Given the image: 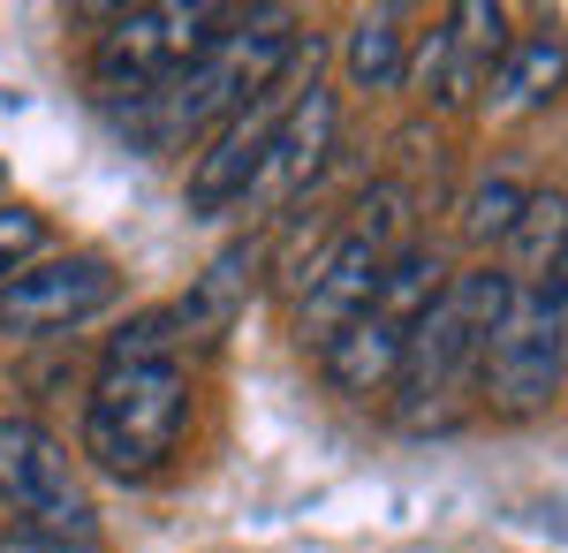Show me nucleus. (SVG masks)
<instances>
[{
    "instance_id": "f257e3e1",
    "label": "nucleus",
    "mask_w": 568,
    "mask_h": 553,
    "mask_svg": "<svg viewBox=\"0 0 568 553\" xmlns=\"http://www.w3.org/2000/svg\"><path fill=\"white\" fill-rule=\"evenodd\" d=\"M190 418V372H182L175 311H136L106 341L99 380L84 394V455L106 477H152L175 455Z\"/></svg>"
},
{
    "instance_id": "f03ea898",
    "label": "nucleus",
    "mask_w": 568,
    "mask_h": 553,
    "mask_svg": "<svg viewBox=\"0 0 568 553\" xmlns=\"http://www.w3.org/2000/svg\"><path fill=\"white\" fill-rule=\"evenodd\" d=\"M296 53H304V39L288 31V16H281V8H265V16H227V23H220V39L182 69L175 84H160L152 99L122 107V129H130L136 144L213 137L227 114H243L251 99H265L273 84H288Z\"/></svg>"
},
{
    "instance_id": "7ed1b4c3",
    "label": "nucleus",
    "mask_w": 568,
    "mask_h": 553,
    "mask_svg": "<svg viewBox=\"0 0 568 553\" xmlns=\"http://www.w3.org/2000/svg\"><path fill=\"white\" fill-rule=\"evenodd\" d=\"M0 509H8V539H23V546L99 553V509H91L69 448L39 418H0Z\"/></svg>"
},
{
    "instance_id": "20e7f679",
    "label": "nucleus",
    "mask_w": 568,
    "mask_h": 553,
    "mask_svg": "<svg viewBox=\"0 0 568 553\" xmlns=\"http://www.w3.org/2000/svg\"><path fill=\"white\" fill-rule=\"evenodd\" d=\"M439 289H447V265H439V251H425V243H402V251L379 265V289H372V303H364L349 326L318 349V364H326L334 394H356V402L387 394V386H394V364H402V349H409V334H417V319L439 303Z\"/></svg>"
},
{
    "instance_id": "39448f33",
    "label": "nucleus",
    "mask_w": 568,
    "mask_h": 553,
    "mask_svg": "<svg viewBox=\"0 0 568 553\" xmlns=\"http://www.w3.org/2000/svg\"><path fill=\"white\" fill-rule=\"evenodd\" d=\"M220 8L205 0H160V8H130V16H114V31L99 39L91 53V84L106 107H136V99H152L160 84H175L182 69L220 39Z\"/></svg>"
},
{
    "instance_id": "423d86ee",
    "label": "nucleus",
    "mask_w": 568,
    "mask_h": 553,
    "mask_svg": "<svg viewBox=\"0 0 568 553\" xmlns=\"http://www.w3.org/2000/svg\"><path fill=\"white\" fill-rule=\"evenodd\" d=\"M568 380V311L554 303V289H530L508 303L500 334L478 349V394L500 418H530L546 410Z\"/></svg>"
},
{
    "instance_id": "0eeeda50",
    "label": "nucleus",
    "mask_w": 568,
    "mask_h": 553,
    "mask_svg": "<svg viewBox=\"0 0 568 553\" xmlns=\"http://www.w3.org/2000/svg\"><path fill=\"white\" fill-rule=\"evenodd\" d=\"M122 296V273L99 251H61L23 265L8 289H0V341H53L91 326L106 303Z\"/></svg>"
},
{
    "instance_id": "6e6552de",
    "label": "nucleus",
    "mask_w": 568,
    "mask_h": 553,
    "mask_svg": "<svg viewBox=\"0 0 568 553\" xmlns=\"http://www.w3.org/2000/svg\"><path fill=\"white\" fill-rule=\"evenodd\" d=\"M463 386H478V334H470L463 303L439 289V303L417 319V334H409L402 364H394V418H402V432L447 425Z\"/></svg>"
},
{
    "instance_id": "1a4fd4ad",
    "label": "nucleus",
    "mask_w": 568,
    "mask_h": 553,
    "mask_svg": "<svg viewBox=\"0 0 568 553\" xmlns=\"http://www.w3.org/2000/svg\"><path fill=\"white\" fill-rule=\"evenodd\" d=\"M508 8H493V0H463V8H447V23L425 31V39L409 46V84L425 77V99L439 107H463V99H478L493 77H500V61H508Z\"/></svg>"
},
{
    "instance_id": "9d476101",
    "label": "nucleus",
    "mask_w": 568,
    "mask_h": 553,
    "mask_svg": "<svg viewBox=\"0 0 568 553\" xmlns=\"http://www.w3.org/2000/svg\"><path fill=\"white\" fill-rule=\"evenodd\" d=\"M288 91H296V84H273L265 99H251L243 114H227V122L205 137V152H197V168H190V190H182L197 220L235 213V205L251 198V182H258V160H265V144H273V122H281Z\"/></svg>"
},
{
    "instance_id": "9b49d317",
    "label": "nucleus",
    "mask_w": 568,
    "mask_h": 553,
    "mask_svg": "<svg viewBox=\"0 0 568 553\" xmlns=\"http://www.w3.org/2000/svg\"><path fill=\"white\" fill-rule=\"evenodd\" d=\"M334 129H342L334 91L318 84V77L296 84L288 107H281V122H273V144H265L258 182H251L243 205H288V198H304L311 182H318V168H326V152H334Z\"/></svg>"
},
{
    "instance_id": "f8f14e48",
    "label": "nucleus",
    "mask_w": 568,
    "mask_h": 553,
    "mask_svg": "<svg viewBox=\"0 0 568 553\" xmlns=\"http://www.w3.org/2000/svg\"><path fill=\"white\" fill-rule=\"evenodd\" d=\"M379 265H387V251H379L364 228H342L326 251L311 258L304 303H296V334H304V349H326V341H334V334L356 319V311L372 303V289H379Z\"/></svg>"
},
{
    "instance_id": "ddd939ff",
    "label": "nucleus",
    "mask_w": 568,
    "mask_h": 553,
    "mask_svg": "<svg viewBox=\"0 0 568 553\" xmlns=\"http://www.w3.org/2000/svg\"><path fill=\"white\" fill-rule=\"evenodd\" d=\"M500 243H508V251L493 258V265L508 273V289H516V296L546 289L554 265H561V251H568V198L561 190H530L524 213H516V228H508Z\"/></svg>"
},
{
    "instance_id": "4468645a",
    "label": "nucleus",
    "mask_w": 568,
    "mask_h": 553,
    "mask_svg": "<svg viewBox=\"0 0 568 553\" xmlns=\"http://www.w3.org/2000/svg\"><path fill=\"white\" fill-rule=\"evenodd\" d=\"M258 273H265V243H258V235L227 243V251L197 273V289H190L182 303H168V311H175V326H182V341H190V334H220V326L243 311V296L258 289Z\"/></svg>"
},
{
    "instance_id": "2eb2a0df",
    "label": "nucleus",
    "mask_w": 568,
    "mask_h": 553,
    "mask_svg": "<svg viewBox=\"0 0 568 553\" xmlns=\"http://www.w3.org/2000/svg\"><path fill=\"white\" fill-rule=\"evenodd\" d=\"M561 84H568V39L561 31H530L524 46H508L485 99H493V114H538V107L561 99Z\"/></svg>"
},
{
    "instance_id": "dca6fc26",
    "label": "nucleus",
    "mask_w": 568,
    "mask_h": 553,
    "mask_svg": "<svg viewBox=\"0 0 568 553\" xmlns=\"http://www.w3.org/2000/svg\"><path fill=\"white\" fill-rule=\"evenodd\" d=\"M409 46H417V31H409V16L402 8H364L349 23V46H342V61H349V84L356 91H402L409 84Z\"/></svg>"
},
{
    "instance_id": "f3484780",
    "label": "nucleus",
    "mask_w": 568,
    "mask_h": 553,
    "mask_svg": "<svg viewBox=\"0 0 568 553\" xmlns=\"http://www.w3.org/2000/svg\"><path fill=\"white\" fill-rule=\"evenodd\" d=\"M524 198H530V190H516L508 174L478 182V190H470V205H463V235H470V243H500V235L516 228V213H524Z\"/></svg>"
},
{
    "instance_id": "a211bd4d",
    "label": "nucleus",
    "mask_w": 568,
    "mask_h": 553,
    "mask_svg": "<svg viewBox=\"0 0 568 553\" xmlns=\"http://www.w3.org/2000/svg\"><path fill=\"white\" fill-rule=\"evenodd\" d=\"M39 258H45V213L0 198V289H8L23 265H39Z\"/></svg>"
},
{
    "instance_id": "6ab92c4d",
    "label": "nucleus",
    "mask_w": 568,
    "mask_h": 553,
    "mask_svg": "<svg viewBox=\"0 0 568 553\" xmlns=\"http://www.w3.org/2000/svg\"><path fill=\"white\" fill-rule=\"evenodd\" d=\"M546 289H554V303L568 311V251H561V265H554V281H546Z\"/></svg>"
},
{
    "instance_id": "aec40b11",
    "label": "nucleus",
    "mask_w": 568,
    "mask_h": 553,
    "mask_svg": "<svg viewBox=\"0 0 568 553\" xmlns=\"http://www.w3.org/2000/svg\"><path fill=\"white\" fill-rule=\"evenodd\" d=\"M0 553H39V546H23V539H0Z\"/></svg>"
}]
</instances>
